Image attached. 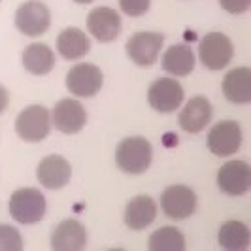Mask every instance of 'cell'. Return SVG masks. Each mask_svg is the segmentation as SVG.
Here are the masks:
<instances>
[{
    "label": "cell",
    "mask_w": 251,
    "mask_h": 251,
    "mask_svg": "<svg viewBox=\"0 0 251 251\" xmlns=\"http://www.w3.org/2000/svg\"><path fill=\"white\" fill-rule=\"evenodd\" d=\"M153 150L151 144L142 136H128L115 150V164L119 170L130 176L144 174L151 166Z\"/></svg>",
    "instance_id": "1"
},
{
    "label": "cell",
    "mask_w": 251,
    "mask_h": 251,
    "mask_svg": "<svg viewBox=\"0 0 251 251\" xmlns=\"http://www.w3.org/2000/svg\"><path fill=\"white\" fill-rule=\"evenodd\" d=\"M8 210L13 221L21 225H36L46 215L48 202H46V197L42 195V191L34 187H23L17 189L10 197Z\"/></svg>",
    "instance_id": "2"
},
{
    "label": "cell",
    "mask_w": 251,
    "mask_h": 251,
    "mask_svg": "<svg viewBox=\"0 0 251 251\" xmlns=\"http://www.w3.org/2000/svg\"><path fill=\"white\" fill-rule=\"evenodd\" d=\"M51 128V112L46 106H26L15 119V132L25 142L36 144L48 138Z\"/></svg>",
    "instance_id": "3"
},
{
    "label": "cell",
    "mask_w": 251,
    "mask_h": 251,
    "mask_svg": "<svg viewBox=\"0 0 251 251\" xmlns=\"http://www.w3.org/2000/svg\"><path fill=\"white\" fill-rule=\"evenodd\" d=\"M234 57V46L223 32H208L199 44V59L208 70H223Z\"/></svg>",
    "instance_id": "4"
},
{
    "label": "cell",
    "mask_w": 251,
    "mask_h": 251,
    "mask_svg": "<svg viewBox=\"0 0 251 251\" xmlns=\"http://www.w3.org/2000/svg\"><path fill=\"white\" fill-rule=\"evenodd\" d=\"M51 25L50 8L40 0H26L15 12V26L21 34L38 38L48 32Z\"/></svg>",
    "instance_id": "5"
},
{
    "label": "cell",
    "mask_w": 251,
    "mask_h": 251,
    "mask_svg": "<svg viewBox=\"0 0 251 251\" xmlns=\"http://www.w3.org/2000/svg\"><path fill=\"white\" fill-rule=\"evenodd\" d=\"M161 210L174 221H183L197 212V195L187 185H170L161 195Z\"/></svg>",
    "instance_id": "6"
},
{
    "label": "cell",
    "mask_w": 251,
    "mask_h": 251,
    "mask_svg": "<svg viewBox=\"0 0 251 251\" xmlns=\"http://www.w3.org/2000/svg\"><path fill=\"white\" fill-rule=\"evenodd\" d=\"M164 36L159 32H150V30H142L128 38L125 50L128 59L138 66H151L157 63L161 50H163Z\"/></svg>",
    "instance_id": "7"
},
{
    "label": "cell",
    "mask_w": 251,
    "mask_h": 251,
    "mask_svg": "<svg viewBox=\"0 0 251 251\" xmlns=\"http://www.w3.org/2000/svg\"><path fill=\"white\" fill-rule=\"evenodd\" d=\"M104 75L100 68L91 63H79L66 74V89L77 99L95 97L102 89Z\"/></svg>",
    "instance_id": "8"
},
{
    "label": "cell",
    "mask_w": 251,
    "mask_h": 251,
    "mask_svg": "<svg viewBox=\"0 0 251 251\" xmlns=\"http://www.w3.org/2000/svg\"><path fill=\"white\" fill-rule=\"evenodd\" d=\"M183 87L174 77H159L151 83L148 91L150 106L159 113H172L183 104Z\"/></svg>",
    "instance_id": "9"
},
{
    "label": "cell",
    "mask_w": 251,
    "mask_h": 251,
    "mask_svg": "<svg viewBox=\"0 0 251 251\" xmlns=\"http://www.w3.org/2000/svg\"><path fill=\"white\" fill-rule=\"evenodd\" d=\"M51 123L63 134H77L87 123V112L79 100L61 99L51 110Z\"/></svg>",
    "instance_id": "10"
},
{
    "label": "cell",
    "mask_w": 251,
    "mask_h": 251,
    "mask_svg": "<svg viewBox=\"0 0 251 251\" xmlns=\"http://www.w3.org/2000/svg\"><path fill=\"white\" fill-rule=\"evenodd\" d=\"M251 168L246 161H228L217 172V187L228 197H242L250 191Z\"/></svg>",
    "instance_id": "11"
},
{
    "label": "cell",
    "mask_w": 251,
    "mask_h": 251,
    "mask_svg": "<svg viewBox=\"0 0 251 251\" xmlns=\"http://www.w3.org/2000/svg\"><path fill=\"white\" fill-rule=\"evenodd\" d=\"M242 146V126L236 121H219L208 134V150L217 157H230Z\"/></svg>",
    "instance_id": "12"
},
{
    "label": "cell",
    "mask_w": 251,
    "mask_h": 251,
    "mask_svg": "<svg viewBox=\"0 0 251 251\" xmlns=\"http://www.w3.org/2000/svg\"><path fill=\"white\" fill-rule=\"evenodd\" d=\"M121 28H123L121 15L108 6L95 8L87 15V30L91 32V36L97 38L100 44L113 42L121 34Z\"/></svg>",
    "instance_id": "13"
},
{
    "label": "cell",
    "mask_w": 251,
    "mask_h": 251,
    "mask_svg": "<svg viewBox=\"0 0 251 251\" xmlns=\"http://www.w3.org/2000/svg\"><path fill=\"white\" fill-rule=\"evenodd\" d=\"M36 177L40 185L51 189V191H57L70 183L72 166L63 155H48L36 166Z\"/></svg>",
    "instance_id": "14"
},
{
    "label": "cell",
    "mask_w": 251,
    "mask_h": 251,
    "mask_svg": "<svg viewBox=\"0 0 251 251\" xmlns=\"http://www.w3.org/2000/svg\"><path fill=\"white\" fill-rule=\"evenodd\" d=\"M87 244V230L75 219H64L51 232V248L55 251H79Z\"/></svg>",
    "instance_id": "15"
},
{
    "label": "cell",
    "mask_w": 251,
    "mask_h": 251,
    "mask_svg": "<svg viewBox=\"0 0 251 251\" xmlns=\"http://www.w3.org/2000/svg\"><path fill=\"white\" fill-rule=\"evenodd\" d=\"M212 121V104L206 97H193L179 112V126L189 134L202 132Z\"/></svg>",
    "instance_id": "16"
},
{
    "label": "cell",
    "mask_w": 251,
    "mask_h": 251,
    "mask_svg": "<svg viewBox=\"0 0 251 251\" xmlns=\"http://www.w3.org/2000/svg\"><path fill=\"white\" fill-rule=\"evenodd\" d=\"M157 204L148 195H138L130 199L125 208V225L130 230H144L155 221Z\"/></svg>",
    "instance_id": "17"
},
{
    "label": "cell",
    "mask_w": 251,
    "mask_h": 251,
    "mask_svg": "<svg viewBox=\"0 0 251 251\" xmlns=\"http://www.w3.org/2000/svg\"><path fill=\"white\" fill-rule=\"evenodd\" d=\"M223 95L232 104L251 102V70L248 66H238L228 70L223 79Z\"/></svg>",
    "instance_id": "18"
},
{
    "label": "cell",
    "mask_w": 251,
    "mask_h": 251,
    "mask_svg": "<svg viewBox=\"0 0 251 251\" xmlns=\"http://www.w3.org/2000/svg\"><path fill=\"white\" fill-rule=\"evenodd\" d=\"M195 53L187 44H174L163 55V70L174 77H183L195 70Z\"/></svg>",
    "instance_id": "19"
},
{
    "label": "cell",
    "mask_w": 251,
    "mask_h": 251,
    "mask_svg": "<svg viewBox=\"0 0 251 251\" xmlns=\"http://www.w3.org/2000/svg\"><path fill=\"white\" fill-rule=\"evenodd\" d=\"M89 50H91V40L81 28L68 26L57 36V51L66 61H77L83 55H87Z\"/></svg>",
    "instance_id": "20"
},
{
    "label": "cell",
    "mask_w": 251,
    "mask_h": 251,
    "mask_svg": "<svg viewBox=\"0 0 251 251\" xmlns=\"http://www.w3.org/2000/svg\"><path fill=\"white\" fill-rule=\"evenodd\" d=\"M23 66L28 74L32 75H46L50 74L55 66V53L46 44H30L23 51Z\"/></svg>",
    "instance_id": "21"
},
{
    "label": "cell",
    "mask_w": 251,
    "mask_h": 251,
    "mask_svg": "<svg viewBox=\"0 0 251 251\" xmlns=\"http://www.w3.org/2000/svg\"><path fill=\"white\" fill-rule=\"evenodd\" d=\"M217 242L226 251H246L251 242L250 228L242 221H226L219 228Z\"/></svg>",
    "instance_id": "22"
},
{
    "label": "cell",
    "mask_w": 251,
    "mask_h": 251,
    "mask_svg": "<svg viewBox=\"0 0 251 251\" xmlns=\"http://www.w3.org/2000/svg\"><path fill=\"white\" fill-rule=\"evenodd\" d=\"M150 251H183L185 238L176 226H161L150 236Z\"/></svg>",
    "instance_id": "23"
},
{
    "label": "cell",
    "mask_w": 251,
    "mask_h": 251,
    "mask_svg": "<svg viewBox=\"0 0 251 251\" xmlns=\"http://www.w3.org/2000/svg\"><path fill=\"white\" fill-rule=\"evenodd\" d=\"M23 238L21 232L12 225H0V251H21Z\"/></svg>",
    "instance_id": "24"
},
{
    "label": "cell",
    "mask_w": 251,
    "mask_h": 251,
    "mask_svg": "<svg viewBox=\"0 0 251 251\" xmlns=\"http://www.w3.org/2000/svg\"><path fill=\"white\" fill-rule=\"evenodd\" d=\"M151 0H119V8L128 17H140L150 12Z\"/></svg>",
    "instance_id": "25"
},
{
    "label": "cell",
    "mask_w": 251,
    "mask_h": 251,
    "mask_svg": "<svg viewBox=\"0 0 251 251\" xmlns=\"http://www.w3.org/2000/svg\"><path fill=\"white\" fill-rule=\"evenodd\" d=\"M221 8L232 15H242L250 10L251 0H219Z\"/></svg>",
    "instance_id": "26"
},
{
    "label": "cell",
    "mask_w": 251,
    "mask_h": 251,
    "mask_svg": "<svg viewBox=\"0 0 251 251\" xmlns=\"http://www.w3.org/2000/svg\"><path fill=\"white\" fill-rule=\"evenodd\" d=\"M8 104H10V93L6 91L4 85H0V113L8 108Z\"/></svg>",
    "instance_id": "27"
},
{
    "label": "cell",
    "mask_w": 251,
    "mask_h": 251,
    "mask_svg": "<svg viewBox=\"0 0 251 251\" xmlns=\"http://www.w3.org/2000/svg\"><path fill=\"white\" fill-rule=\"evenodd\" d=\"M75 4H91L93 0H74Z\"/></svg>",
    "instance_id": "28"
}]
</instances>
